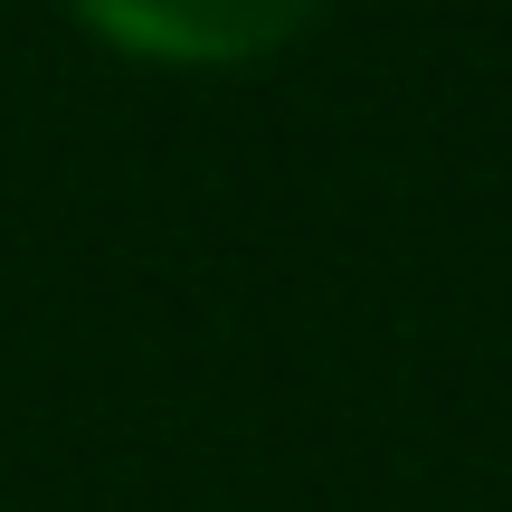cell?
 <instances>
[{
  "instance_id": "cell-1",
  "label": "cell",
  "mask_w": 512,
  "mask_h": 512,
  "mask_svg": "<svg viewBox=\"0 0 512 512\" xmlns=\"http://www.w3.org/2000/svg\"><path fill=\"white\" fill-rule=\"evenodd\" d=\"M95 38L133 57H171V67H238V57L285 48L313 19V0H76Z\"/></svg>"
}]
</instances>
